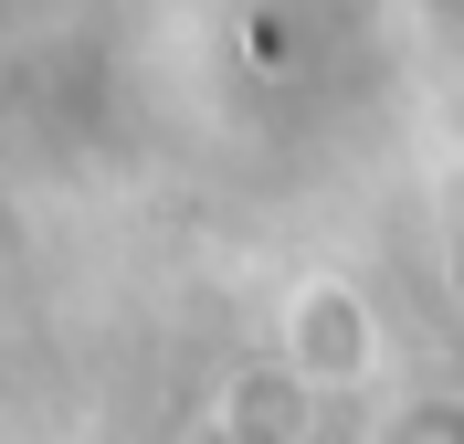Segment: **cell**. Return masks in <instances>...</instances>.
Masks as SVG:
<instances>
[{
	"label": "cell",
	"instance_id": "cell-1",
	"mask_svg": "<svg viewBox=\"0 0 464 444\" xmlns=\"http://www.w3.org/2000/svg\"><path fill=\"white\" fill-rule=\"evenodd\" d=\"M275 350H285V370H295V381L348 391V381H370L380 328H370V307H359L338 275H306V286L285 296V328H275Z\"/></svg>",
	"mask_w": 464,
	"mask_h": 444
},
{
	"label": "cell",
	"instance_id": "cell-2",
	"mask_svg": "<svg viewBox=\"0 0 464 444\" xmlns=\"http://www.w3.org/2000/svg\"><path fill=\"white\" fill-rule=\"evenodd\" d=\"M380 444H464V402H443V391H433V402H411Z\"/></svg>",
	"mask_w": 464,
	"mask_h": 444
}]
</instances>
